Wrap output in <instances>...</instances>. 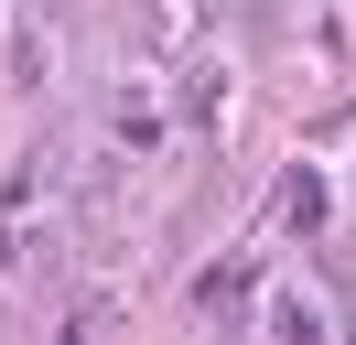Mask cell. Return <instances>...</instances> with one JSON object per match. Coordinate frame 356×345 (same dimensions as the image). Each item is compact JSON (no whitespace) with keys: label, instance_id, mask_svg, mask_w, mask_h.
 <instances>
[{"label":"cell","instance_id":"1","mask_svg":"<svg viewBox=\"0 0 356 345\" xmlns=\"http://www.w3.org/2000/svg\"><path fill=\"white\" fill-rule=\"evenodd\" d=\"M281 227H324V184H313V172L281 184Z\"/></svg>","mask_w":356,"mask_h":345}]
</instances>
